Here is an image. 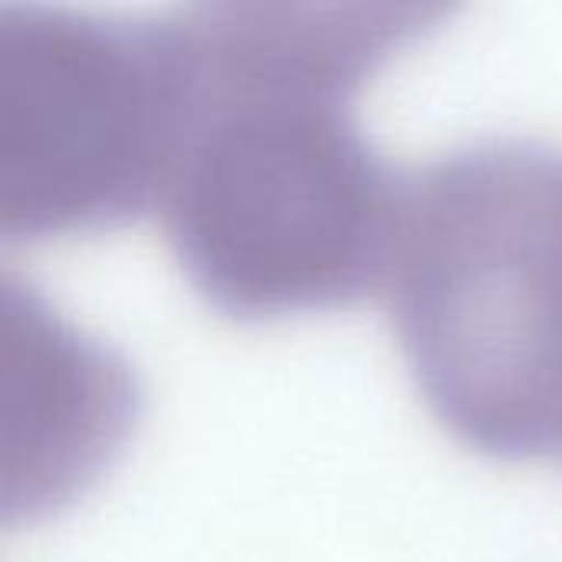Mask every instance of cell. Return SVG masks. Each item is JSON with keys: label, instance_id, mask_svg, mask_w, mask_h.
Segmentation results:
<instances>
[{"label": "cell", "instance_id": "1", "mask_svg": "<svg viewBox=\"0 0 562 562\" xmlns=\"http://www.w3.org/2000/svg\"><path fill=\"white\" fill-rule=\"evenodd\" d=\"M385 293L408 372L461 445L562 458V151L477 142L405 178Z\"/></svg>", "mask_w": 562, "mask_h": 562}, {"label": "cell", "instance_id": "2", "mask_svg": "<svg viewBox=\"0 0 562 562\" xmlns=\"http://www.w3.org/2000/svg\"><path fill=\"white\" fill-rule=\"evenodd\" d=\"M191 89L158 214L194 293L234 319H267L385 283L405 178L359 135L349 95L194 66Z\"/></svg>", "mask_w": 562, "mask_h": 562}, {"label": "cell", "instance_id": "3", "mask_svg": "<svg viewBox=\"0 0 562 562\" xmlns=\"http://www.w3.org/2000/svg\"><path fill=\"white\" fill-rule=\"evenodd\" d=\"M175 13L0 10V231L36 240L158 207L191 119Z\"/></svg>", "mask_w": 562, "mask_h": 562}, {"label": "cell", "instance_id": "4", "mask_svg": "<svg viewBox=\"0 0 562 562\" xmlns=\"http://www.w3.org/2000/svg\"><path fill=\"white\" fill-rule=\"evenodd\" d=\"M7 517L63 504L109 458L128 422V382L26 296H7Z\"/></svg>", "mask_w": 562, "mask_h": 562}]
</instances>
